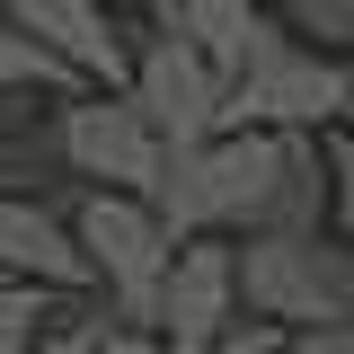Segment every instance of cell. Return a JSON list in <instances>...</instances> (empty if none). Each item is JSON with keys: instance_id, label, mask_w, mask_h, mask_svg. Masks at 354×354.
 Listing matches in <instances>:
<instances>
[{"instance_id": "1", "label": "cell", "mask_w": 354, "mask_h": 354, "mask_svg": "<svg viewBox=\"0 0 354 354\" xmlns=\"http://www.w3.org/2000/svg\"><path fill=\"white\" fill-rule=\"evenodd\" d=\"M346 106H354L346 53H319V44L283 36L274 18H257L239 71L221 80L213 133H221V124H230V133H239V124H257V133H328V124H346Z\"/></svg>"}, {"instance_id": "2", "label": "cell", "mask_w": 354, "mask_h": 354, "mask_svg": "<svg viewBox=\"0 0 354 354\" xmlns=\"http://www.w3.org/2000/svg\"><path fill=\"white\" fill-rule=\"evenodd\" d=\"M230 292H239V319H266V328H337L354 319V257L328 230H239Z\"/></svg>"}, {"instance_id": "3", "label": "cell", "mask_w": 354, "mask_h": 354, "mask_svg": "<svg viewBox=\"0 0 354 354\" xmlns=\"http://www.w3.org/2000/svg\"><path fill=\"white\" fill-rule=\"evenodd\" d=\"M266 177H274V133L257 124H221L204 133V142H177L169 160H160V177H151V213H160V230L169 239H239L248 221H257L266 204Z\"/></svg>"}, {"instance_id": "4", "label": "cell", "mask_w": 354, "mask_h": 354, "mask_svg": "<svg viewBox=\"0 0 354 354\" xmlns=\"http://www.w3.org/2000/svg\"><path fill=\"white\" fill-rule=\"evenodd\" d=\"M53 151H62V177L71 186H124V195H151V177L169 160V142L142 124V106L124 88L53 97Z\"/></svg>"}, {"instance_id": "5", "label": "cell", "mask_w": 354, "mask_h": 354, "mask_svg": "<svg viewBox=\"0 0 354 354\" xmlns=\"http://www.w3.org/2000/svg\"><path fill=\"white\" fill-rule=\"evenodd\" d=\"M124 97L142 106V124L177 151V142H204V133H213V115H221V71L186 36L133 27V36H124Z\"/></svg>"}, {"instance_id": "6", "label": "cell", "mask_w": 354, "mask_h": 354, "mask_svg": "<svg viewBox=\"0 0 354 354\" xmlns=\"http://www.w3.org/2000/svg\"><path fill=\"white\" fill-rule=\"evenodd\" d=\"M239 319V292H230V239H177L169 266H160V292H151V337L169 354H204Z\"/></svg>"}, {"instance_id": "7", "label": "cell", "mask_w": 354, "mask_h": 354, "mask_svg": "<svg viewBox=\"0 0 354 354\" xmlns=\"http://www.w3.org/2000/svg\"><path fill=\"white\" fill-rule=\"evenodd\" d=\"M0 9H9V27H27L80 88H124L133 18L115 9V0H0Z\"/></svg>"}, {"instance_id": "8", "label": "cell", "mask_w": 354, "mask_h": 354, "mask_svg": "<svg viewBox=\"0 0 354 354\" xmlns=\"http://www.w3.org/2000/svg\"><path fill=\"white\" fill-rule=\"evenodd\" d=\"M0 274L36 283L53 301H88V266L71 248V221L53 195H0Z\"/></svg>"}, {"instance_id": "9", "label": "cell", "mask_w": 354, "mask_h": 354, "mask_svg": "<svg viewBox=\"0 0 354 354\" xmlns=\"http://www.w3.org/2000/svg\"><path fill=\"white\" fill-rule=\"evenodd\" d=\"M257 18H266L257 0H177V27H169V36H186L221 80H230L239 53H248V36H257Z\"/></svg>"}, {"instance_id": "10", "label": "cell", "mask_w": 354, "mask_h": 354, "mask_svg": "<svg viewBox=\"0 0 354 354\" xmlns=\"http://www.w3.org/2000/svg\"><path fill=\"white\" fill-rule=\"evenodd\" d=\"M0 97H80V80L27 27H9V9H0Z\"/></svg>"}, {"instance_id": "11", "label": "cell", "mask_w": 354, "mask_h": 354, "mask_svg": "<svg viewBox=\"0 0 354 354\" xmlns=\"http://www.w3.org/2000/svg\"><path fill=\"white\" fill-rule=\"evenodd\" d=\"M62 186V151H53V106L36 124L0 133V195H53Z\"/></svg>"}, {"instance_id": "12", "label": "cell", "mask_w": 354, "mask_h": 354, "mask_svg": "<svg viewBox=\"0 0 354 354\" xmlns=\"http://www.w3.org/2000/svg\"><path fill=\"white\" fill-rule=\"evenodd\" d=\"M283 36L319 44V53H354V0H274L266 9Z\"/></svg>"}, {"instance_id": "13", "label": "cell", "mask_w": 354, "mask_h": 354, "mask_svg": "<svg viewBox=\"0 0 354 354\" xmlns=\"http://www.w3.org/2000/svg\"><path fill=\"white\" fill-rule=\"evenodd\" d=\"M62 310L71 301H53V292H36V283H9V274H0V354H27Z\"/></svg>"}, {"instance_id": "14", "label": "cell", "mask_w": 354, "mask_h": 354, "mask_svg": "<svg viewBox=\"0 0 354 354\" xmlns=\"http://www.w3.org/2000/svg\"><path fill=\"white\" fill-rule=\"evenodd\" d=\"M88 346H97V310H62L27 354H88Z\"/></svg>"}, {"instance_id": "15", "label": "cell", "mask_w": 354, "mask_h": 354, "mask_svg": "<svg viewBox=\"0 0 354 354\" xmlns=\"http://www.w3.org/2000/svg\"><path fill=\"white\" fill-rule=\"evenodd\" d=\"M274 354H354V328L346 319H337V328H283Z\"/></svg>"}, {"instance_id": "16", "label": "cell", "mask_w": 354, "mask_h": 354, "mask_svg": "<svg viewBox=\"0 0 354 354\" xmlns=\"http://www.w3.org/2000/svg\"><path fill=\"white\" fill-rule=\"evenodd\" d=\"M274 337H283V328H266V319H230L204 354H274Z\"/></svg>"}, {"instance_id": "17", "label": "cell", "mask_w": 354, "mask_h": 354, "mask_svg": "<svg viewBox=\"0 0 354 354\" xmlns=\"http://www.w3.org/2000/svg\"><path fill=\"white\" fill-rule=\"evenodd\" d=\"M88 354H169V346H160L151 328H106V319H97V346Z\"/></svg>"}, {"instance_id": "18", "label": "cell", "mask_w": 354, "mask_h": 354, "mask_svg": "<svg viewBox=\"0 0 354 354\" xmlns=\"http://www.w3.org/2000/svg\"><path fill=\"white\" fill-rule=\"evenodd\" d=\"M257 9H274V0H257Z\"/></svg>"}, {"instance_id": "19", "label": "cell", "mask_w": 354, "mask_h": 354, "mask_svg": "<svg viewBox=\"0 0 354 354\" xmlns=\"http://www.w3.org/2000/svg\"><path fill=\"white\" fill-rule=\"evenodd\" d=\"M115 9H124V0H115Z\"/></svg>"}]
</instances>
